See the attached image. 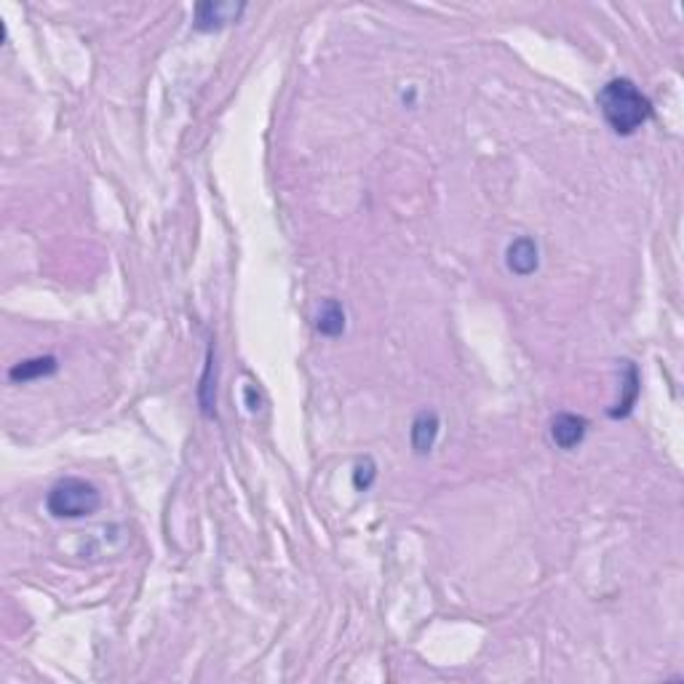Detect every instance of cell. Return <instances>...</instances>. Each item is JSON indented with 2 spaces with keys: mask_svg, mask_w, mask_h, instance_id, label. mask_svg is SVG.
Here are the masks:
<instances>
[{
  "mask_svg": "<svg viewBox=\"0 0 684 684\" xmlns=\"http://www.w3.org/2000/svg\"><path fill=\"white\" fill-rule=\"evenodd\" d=\"M586 433H588V420L572 412H561L551 423V442L564 452H572L575 447H580Z\"/></svg>",
  "mask_w": 684,
  "mask_h": 684,
  "instance_id": "obj_3",
  "label": "cell"
},
{
  "mask_svg": "<svg viewBox=\"0 0 684 684\" xmlns=\"http://www.w3.org/2000/svg\"><path fill=\"white\" fill-rule=\"evenodd\" d=\"M439 415L436 412H420L412 423V450L415 455H431V450L436 447V439H439Z\"/></svg>",
  "mask_w": 684,
  "mask_h": 684,
  "instance_id": "obj_6",
  "label": "cell"
},
{
  "mask_svg": "<svg viewBox=\"0 0 684 684\" xmlns=\"http://www.w3.org/2000/svg\"><path fill=\"white\" fill-rule=\"evenodd\" d=\"M597 105L607 121V126L620 134H636L652 118V102L642 94V88L631 78H612L597 94Z\"/></svg>",
  "mask_w": 684,
  "mask_h": 684,
  "instance_id": "obj_1",
  "label": "cell"
},
{
  "mask_svg": "<svg viewBox=\"0 0 684 684\" xmlns=\"http://www.w3.org/2000/svg\"><path fill=\"white\" fill-rule=\"evenodd\" d=\"M345 321H348V315H345V307L340 300H334V297H329V300H324L321 307H318V315H315V329L324 334V337H332V340H337V337H342L345 334Z\"/></svg>",
  "mask_w": 684,
  "mask_h": 684,
  "instance_id": "obj_8",
  "label": "cell"
},
{
  "mask_svg": "<svg viewBox=\"0 0 684 684\" xmlns=\"http://www.w3.org/2000/svg\"><path fill=\"white\" fill-rule=\"evenodd\" d=\"M243 3H198L196 5V30L201 32H212V30H220L230 22H238V16L243 14Z\"/></svg>",
  "mask_w": 684,
  "mask_h": 684,
  "instance_id": "obj_5",
  "label": "cell"
},
{
  "mask_svg": "<svg viewBox=\"0 0 684 684\" xmlns=\"http://www.w3.org/2000/svg\"><path fill=\"white\" fill-rule=\"evenodd\" d=\"M99 506H102L99 489L91 481L78 479V476L59 479L46 497V508L57 519H83V516L96 514Z\"/></svg>",
  "mask_w": 684,
  "mask_h": 684,
  "instance_id": "obj_2",
  "label": "cell"
},
{
  "mask_svg": "<svg viewBox=\"0 0 684 684\" xmlns=\"http://www.w3.org/2000/svg\"><path fill=\"white\" fill-rule=\"evenodd\" d=\"M212 372H214V356L209 351V356H206V372H204V380H201V388H198V401H201L204 415H212V406H214V388L217 385H212Z\"/></svg>",
  "mask_w": 684,
  "mask_h": 684,
  "instance_id": "obj_10",
  "label": "cell"
},
{
  "mask_svg": "<svg viewBox=\"0 0 684 684\" xmlns=\"http://www.w3.org/2000/svg\"><path fill=\"white\" fill-rule=\"evenodd\" d=\"M57 369H59V361H57L54 356H35V359H24V361L14 364V367L8 369V380L16 382V385L43 380V378H51Z\"/></svg>",
  "mask_w": 684,
  "mask_h": 684,
  "instance_id": "obj_7",
  "label": "cell"
},
{
  "mask_svg": "<svg viewBox=\"0 0 684 684\" xmlns=\"http://www.w3.org/2000/svg\"><path fill=\"white\" fill-rule=\"evenodd\" d=\"M625 364V396L617 401V406L615 409H609V417L612 420H617V417H625L631 409H634V404H636V396H639V372H636V367L631 364V361H623Z\"/></svg>",
  "mask_w": 684,
  "mask_h": 684,
  "instance_id": "obj_9",
  "label": "cell"
},
{
  "mask_svg": "<svg viewBox=\"0 0 684 684\" xmlns=\"http://www.w3.org/2000/svg\"><path fill=\"white\" fill-rule=\"evenodd\" d=\"M375 479H378V465L367 457V460H361L359 465H356V470H353V487L359 489V492H367L372 484H375Z\"/></svg>",
  "mask_w": 684,
  "mask_h": 684,
  "instance_id": "obj_11",
  "label": "cell"
},
{
  "mask_svg": "<svg viewBox=\"0 0 684 684\" xmlns=\"http://www.w3.org/2000/svg\"><path fill=\"white\" fill-rule=\"evenodd\" d=\"M506 265L514 276H533L534 270L540 268V249L534 243V238L530 235H519L508 243L506 249Z\"/></svg>",
  "mask_w": 684,
  "mask_h": 684,
  "instance_id": "obj_4",
  "label": "cell"
}]
</instances>
